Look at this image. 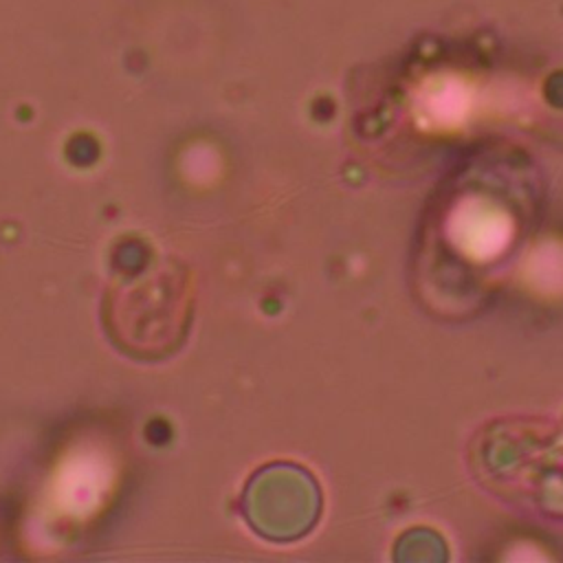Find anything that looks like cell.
Masks as SVG:
<instances>
[{"label": "cell", "mask_w": 563, "mask_h": 563, "mask_svg": "<svg viewBox=\"0 0 563 563\" xmlns=\"http://www.w3.org/2000/svg\"><path fill=\"white\" fill-rule=\"evenodd\" d=\"M189 282L169 260L119 279L106 295L103 323L132 356L158 358L178 347L189 319Z\"/></svg>", "instance_id": "6da1fadb"}]
</instances>
